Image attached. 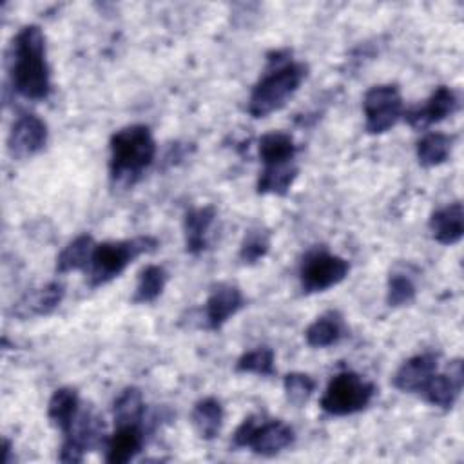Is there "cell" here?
<instances>
[{
    "instance_id": "6da1fadb",
    "label": "cell",
    "mask_w": 464,
    "mask_h": 464,
    "mask_svg": "<svg viewBox=\"0 0 464 464\" xmlns=\"http://www.w3.org/2000/svg\"><path fill=\"white\" fill-rule=\"evenodd\" d=\"M9 76L14 91L27 100H45L51 92V71L45 58V36L34 24L22 27L11 44Z\"/></svg>"
},
{
    "instance_id": "7a4b0ae2",
    "label": "cell",
    "mask_w": 464,
    "mask_h": 464,
    "mask_svg": "<svg viewBox=\"0 0 464 464\" xmlns=\"http://www.w3.org/2000/svg\"><path fill=\"white\" fill-rule=\"evenodd\" d=\"M111 181L129 187L138 181L156 156V141L147 125H127L116 130L109 141Z\"/></svg>"
},
{
    "instance_id": "3957f363",
    "label": "cell",
    "mask_w": 464,
    "mask_h": 464,
    "mask_svg": "<svg viewBox=\"0 0 464 464\" xmlns=\"http://www.w3.org/2000/svg\"><path fill=\"white\" fill-rule=\"evenodd\" d=\"M276 56L270 58V71L261 76L250 92L248 114L252 118H265L283 109L306 78L308 67L304 63L279 58V53Z\"/></svg>"
},
{
    "instance_id": "277c9868",
    "label": "cell",
    "mask_w": 464,
    "mask_h": 464,
    "mask_svg": "<svg viewBox=\"0 0 464 464\" xmlns=\"http://www.w3.org/2000/svg\"><path fill=\"white\" fill-rule=\"evenodd\" d=\"M158 241L150 236H141L125 241H105L98 243L92 250L89 263V283L100 286L118 277L138 256L152 252Z\"/></svg>"
},
{
    "instance_id": "5b68a950",
    "label": "cell",
    "mask_w": 464,
    "mask_h": 464,
    "mask_svg": "<svg viewBox=\"0 0 464 464\" xmlns=\"http://www.w3.org/2000/svg\"><path fill=\"white\" fill-rule=\"evenodd\" d=\"M373 393L375 386L370 381L355 372H341L332 377L319 404L328 415L344 417L362 411L372 402Z\"/></svg>"
},
{
    "instance_id": "8992f818",
    "label": "cell",
    "mask_w": 464,
    "mask_h": 464,
    "mask_svg": "<svg viewBox=\"0 0 464 464\" xmlns=\"http://www.w3.org/2000/svg\"><path fill=\"white\" fill-rule=\"evenodd\" d=\"M364 129L368 134H382L390 130L404 114L402 96L397 85H373L362 98Z\"/></svg>"
},
{
    "instance_id": "52a82bcc",
    "label": "cell",
    "mask_w": 464,
    "mask_h": 464,
    "mask_svg": "<svg viewBox=\"0 0 464 464\" xmlns=\"http://www.w3.org/2000/svg\"><path fill=\"white\" fill-rule=\"evenodd\" d=\"M350 265L344 257L326 250H312L304 256L299 268L301 288L306 294L324 292L339 285L348 276Z\"/></svg>"
},
{
    "instance_id": "ba28073f",
    "label": "cell",
    "mask_w": 464,
    "mask_h": 464,
    "mask_svg": "<svg viewBox=\"0 0 464 464\" xmlns=\"http://www.w3.org/2000/svg\"><path fill=\"white\" fill-rule=\"evenodd\" d=\"M47 143V125L36 114H22L11 127L7 147L13 158H29Z\"/></svg>"
},
{
    "instance_id": "9c48e42d",
    "label": "cell",
    "mask_w": 464,
    "mask_h": 464,
    "mask_svg": "<svg viewBox=\"0 0 464 464\" xmlns=\"http://www.w3.org/2000/svg\"><path fill=\"white\" fill-rule=\"evenodd\" d=\"M295 440L294 430L283 420H256L252 433L246 440V448H250L256 455L274 457L283 450L290 448Z\"/></svg>"
},
{
    "instance_id": "30bf717a",
    "label": "cell",
    "mask_w": 464,
    "mask_h": 464,
    "mask_svg": "<svg viewBox=\"0 0 464 464\" xmlns=\"http://www.w3.org/2000/svg\"><path fill=\"white\" fill-rule=\"evenodd\" d=\"M459 109V98L448 85H439L422 107L404 111L402 118L415 129H422L431 123H439L451 116Z\"/></svg>"
},
{
    "instance_id": "8fae6325",
    "label": "cell",
    "mask_w": 464,
    "mask_h": 464,
    "mask_svg": "<svg viewBox=\"0 0 464 464\" xmlns=\"http://www.w3.org/2000/svg\"><path fill=\"white\" fill-rule=\"evenodd\" d=\"M245 306V297L236 285L219 283L216 285L205 303V324L208 330H219L232 315Z\"/></svg>"
},
{
    "instance_id": "7c38bea8",
    "label": "cell",
    "mask_w": 464,
    "mask_h": 464,
    "mask_svg": "<svg viewBox=\"0 0 464 464\" xmlns=\"http://www.w3.org/2000/svg\"><path fill=\"white\" fill-rule=\"evenodd\" d=\"M460 390H462V362L460 359H455L450 362L448 372L444 373L435 372L419 395H422V399L431 406L450 410L455 404Z\"/></svg>"
},
{
    "instance_id": "4fadbf2b",
    "label": "cell",
    "mask_w": 464,
    "mask_h": 464,
    "mask_svg": "<svg viewBox=\"0 0 464 464\" xmlns=\"http://www.w3.org/2000/svg\"><path fill=\"white\" fill-rule=\"evenodd\" d=\"M439 366V357L431 352L413 355L399 366L393 375V386L404 393H420L426 382L433 377Z\"/></svg>"
},
{
    "instance_id": "5bb4252c",
    "label": "cell",
    "mask_w": 464,
    "mask_h": 464,
    "mask_svg": "<svg viewBox=\"0 0 464 464\" xmlns=\"http://www.w3.org/2000/svg\"><path fill=\"white\" fill-rule=\"evenodd\" d=\"M143 442L141 424H116L114 433L105 440V460L109 464L129 462L141 451Z\"/></svg>"
},
{
    "instance_id": "9a60e30c",
    "label": "cell",
    "mask_w": 464,
    "mask_h": 464,
    "mask_svg": "<svg viewBox=\"0 0 464 464\" xmlns=\"http://www.w3.org/2000/svg\"><path fill=\"white\" fill-rule=\"evenodd\" d=\"M430 232L440 245H455L464 234V212L462 203L455 201L435 210L428 221Z\"/></svg>"
},
{
    "instance_id": "2e32d148",
    "label": "cell",
    "mask_w": 464,
    "mask_h": 464,
    "mask_svg": "<svg viewBox=\"0 0 464 464\" xmlns=\"http://www.w3.org/2000/svg\"><path fill=\"white\" fill-rule=\"evenodd\" d=\"M216 218V208L207 205L192 208L185 214L183 232H185V248L188 254H199L207 248V234Z\"/></svg>"
},
{
    "instance_id": "e0dca14e",
    "label": "cell",
    "mask_w": 464,
    "mask_h": 464,
    "mask_svg": "<svg viewBox=\"0 0 464 464\" xmlns=\"http://www.w3.org/2000/svg\"><path fill=\"white\" fill-rule=\"evenodd\" d=\"M82 406H80L78 392L74 388L63 386L54 390V393L51 395L47 404V417L54 428L65 433L72 426Z\"/></svg>"
},
{
    "instance_id": "ac0fdd59",
    "label": "cell",
    "mask_w": 464,
    "mask_h": 464,
    "mask_svg": "<svg viewBox=\"0 0 464 464\" xmlns=\"http://www.w3.org/2000/svg\"><path fill=\"white\" fill-rule=\"evenodd\" d=\"M257 152H259L263 167H272V165L294 163L297 147L290 134L274 130V132H266L259 138Z\"/></svg>"
},
{
    "instance_id": "d6986e66",
    "label": "cell",
    "mask_w": 464,
    "mask_h": 464,
    "mask_svg": "<svg viewBox=\"0 0 464 464\" xmlns=\"http://www.w3.org/2000/svg\"><path fill=\"white\" fill-rule=\"evenodd\" d=\"M223 417H225L223 406L214 397H205V399L198 401L190 413L192 426L203 440H212L219 435L221 426H223Z\"/></svg>"
},
{
    "instance_id": "ffe728a7",
    "label": "cell",
    "mask_w": 464,
    "mask_h": 464,
    "mask_svg": "<svg viewBox=\"0 0 464 464\" xmlns=\"http://www.w3.org/2000/svg\"><path fill=\"white\" fill-rule=\"evenodd\" d=\"M96 243L92 236L82 234L74 237L56 257V272L67 274L72 270H83L89 266Z\"/></svg>"
},
{
    "instance_id": "44dd1931",
    "label": "cell",
    "mask_w": 464,
    "mask_h": 464,
    "mask_svg": "<svg viewBox=\"0 0 464 464\" xmlns=\"http://www.w3.org/2000/svg\"><path fill=\"white\" fill-rule=\"evenodd\" d=\"M297 172H299V169L295 163L263 167V170L259 172V178H257V192L283 196L288 192V188L295 181Z\"/></svg>"
},
{
    "instance_id": "7402d4cb",
    "label": "cell",
    "mask_w": 464,
    "mask_h": 464,
    "mask_svg": "<svg viewBox=\"0 0 464 464\" xmlns=\"http://www.w3.org/2000/svg\"><path fill=\"white\" fill-rule=\"evenodd\" d=\"M343 337V319L335 312L317 317L304 332V339L312 348H326Z\"/></svg>"
},
{
    "instance_id": "603a6c76",
    "label": "cell",
    "mask_w": 464,
    "mask_h": 464,
    "mask_svg": "<svg viewBox=\"0 0 464 464\" xmlns=\"http://www.w3.org/2000/svg\"><path fill=\"white\" fill-rule=\"evenodd\" d=\"M63 295H65L63 285L53 281V283L27 294L20 301L18 306L24 308L25 314H31V315H47L58 308Z\"/></svg>"
},
{
    "instance_id": "cb8c5ba5",
    "label": "cell",
    "mask_w": 464,
    "mask_h": 464,
    "mask_svg": "<svg viewBox=\"0 0 464 464\" xmlns=\"http://www.w3.org/2000/svg\"><path fill=\"white\" fill-rule=\"evenodd\" d=\"M453 136L428 132L417 141V160L422 167H437L448 160L453 147Z\"/></svg>"
},
{
    "instance_id": "d4e9b609",
    "label": "cell",
    "mask_w": 464,
    "mask_h": 464,
    "mask_svg": "<svg viewBox=\"0 0 464 464\" xmlns=\"http://www.w3.org/2000/svg\"><path fill=\"white\" fill-rule=\"evenodd\" d=\"M167 279H169V276L163 266L147 265L138 276V285H136V290L132 295V303L147 304V303L156 301L161 295V292L167 285Z\"/></svg>"
},
{
    "instance_id": "484cf974",
    "label": "cell",
    "mask_w": 464,
    "mask_h": 464,
    "mask_svg": "<svg viewBox=\"0 0 464 464\" xmlns=\"http://www.w3.org/2000/svg\"><path fill=\"white\" fill-rule=\"evenodd\" d=\"M112 415L116 424H141L145 402L138 388H125L114 401Z\"/></svg>"
},
{
    "instance_id": "4316f807",
    "label": "cell",
    "mask_w": 464,
    "mask_h": 464,
    "mask_svg": "<svg viewBox=\"0 0 464 464\" xmlns=\"http://www.w3.org/2000/svg\"><path fill=\"white\" fill-rule=\"evenodd\" d=\"M236 370L243 373H256V375H272L274 373V350L268 346L254 348L243 353L237 362Z\"/></svg>"
},
{
    "instance_id": "83f0119b",
    "label": "cell",
    "mask_w": 464,
    "mask_h": 464,
    "mask_svg": "<svg viewBox=\"0 0 464 464\" xmlns=\"http://www.w3.org/2000/svg\"><path fill=\"white\" fill-rule=\"evenodd\" d=\"M268 248H270V234L261 227L250 228L243 237V243L239 248V259L245 265H254L268 254Z\"/></svg>"
},
{
    "instance_id": "f1b7e54d",
    "label": "cell",
    "mask_w": 464,
    "mask_h": 464,
    "mask_svg": "<svg viewBox=\"0 0 464 464\" xmlns=\"http://www.w3.org/2000/svg\"><path fill=\"white\" fill-rule=\"evenodd\" d=\"M283 390L286 395V401L297 408L304 406L308 402V399L312 397L314 390H315V381L301 372H292L286 373L283 379Z\"/></svg>"
},
{
    "instance_id": "f546056e",
    "label": "cell",
    "mask_w": 464,
    "mask_h": 464,
    "mask_svg": "<svg viewBox=\"0 0 464 464\" xmlns=\"http://www.w3.org/2000/svg\"><path fill=\"white\" fill-rule=\"evenodd\" d=\"M415 283L406 274H392L388 279L386 301L390 306H404L415 299Z\"/></svg>"
}]
</instances>
